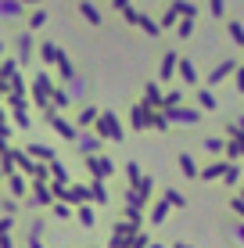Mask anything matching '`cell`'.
<instances>
[{
  "instance_id": "7a4b0ae2",
  "label": "cell",
  "mask_w": 244,
  "mask_h": 248,
  "mask_svg": "<svg viewBox=\"0 0 244 248\" xmlns=\"http://www.w3.org/2000/svg\"><path fill=\"white\" fill-rule=\"evenodd\" d=\"M126 18H129L133 25H140V29L147 32V36H158V25L147 18V15H140V11H126Z\"/></svg>"
},
{
  "instance_id": "7c38bea8",
  "label": "cell",
  "mask_w": 244,
  "mask_h": 248,
  "mask_svg": "<svg viewBox=\"0 0 244 248\" xmlns=\"http://www.w3.org/2000/svg\"><path fill=\"white\" fill-rule=\"evenodd\" d=\"M22 4H40V0H22Z\"/></svg>"
},
{
  "instance_id": "52a82bcc",
  "label": "cell",
  "mask_w": 244,
  "mask_h": 248,
  "mask_svg": "<svg viewBox=\"0 0 244 248\" xmlns=\"http://www.w3.org/2000/svg\"><path fill=\"white\" fill-rule=\"evenodd\" d=\"M43 22H47V11H32V15H29V25H32V29H40Z\"/></svg>"
},
{
  "instance_id": "277c9868",
  "label": "cell",
  "mask_w": 244,
  "mask_h": 248,
  "mask_svg": "<svg viewBox=\"0 0 244 248\" xmlns=\"http://www.w3.org/2000/svg\"><path fill=\"white\" fill-rule=\"evenodd\" d=\"M162 25H165V29H169V25H180V0L169 4V11L162 15Z\"/></svg>"
},
{
  "instance_id": "ba28073f",
  "label": "cell",
  "mask_w": 244,
  "mask_h": 248,
  "mask_svg": "<svg viewBox=\"0 0 244 248\" xmlns=\"http://www.w3.org/2000/svg\"><path fill=\"white\" fill-rule=\"evenodd\" d=\"M176 29H180V36H190V32H194V22H190V18H183L180 25H176Z\"/></svg>"
},
{
  "instance_id": "30bf717a",
  "label": "cell",
  "mask_w": 244,
  "mask_h": 248,
  "mask_svg": "<svg viewBox=\"0 0 244 248\" xmlns=\"http://www.w3.org/2000/svg\"><path fill=\"white\" fill-rule=\"evenodd\" d=\"M172 65H176V54H165V65H162V76H169V72H172Z\"/></svg>"
},
{
  "instance_id": "8992f818",
  "label": "cell",
  "mask_w": 244,
  "mask_h": 248,
  "mask_svg": "<svg viewBox=\"0 0 244 248\" xmlns=\"http://www.w3.org/2000/svg\"><path fill=\"white\" fill-rule=\"evenodd\" d=\"M208 11H212V18H223V15H226V4H223V0H208Z\"/></svg>"
},
{
  "instance_id": "6da1fadb",
  "label": "cell",
  "mask_w": 244,
  "mask_h": 248,
  "mask_svg": "<svg viewBox=\"0 0 244 248\" xmlns=\"http://www.w3.org/2000/svg\"><path fill=\"white\" fill-rule=\"evenodd\" d=\"M0 18L4 22H18L22 18V0H0Z\"/></svg>"
},
{
  "instance_id": "5b68a950",
  "label": "cell",
  "mask_w": 244,
  "mask_h": 248,
  "mask_svg": "<svg viewBox=\"0 0 244 248\" xmlns=\"http://www.w3.org/2000/svg\"><path fill=\"white\" fill-rule=\"evenodd\" d=\"M226 29H230L233 44H241V47H244V25H241V22H230V25H226Z\"/></svg>"
},
{
  "instance_id": "3957f363",
  "label": "cell",
  "mask_w": 244,
  "mask_h": 248,
  "mask_svg": "<svg viewBox=\"0 0 244 248\" xmlns=\"http://www.w3.org/2000/svg\"><path fill=\"white\" fill-rule=\"evenodd\" d=\"M79 15H83V18H86V22H100V11H97V7L94 4H90V0H83V4H79Z\"/></svg>"
},
{
  "instance_id": "9c48e42d",
  "label": "cell",
  "mask_w": 244,
  "mask_h": 248,
  "mask_svg": "<svg viewBox=\"0 0 244 248\" xmlns=\"http://www.w3.org/2000/svg\"><path fill=\"white\" fill-rule=\"evenodd\" d=\"M230 68H233V62H226V65H219V68H215V72H212V79H223V76H230Z\"/></svg>"
},
{
  "instance_id": "4fadbf2b",
  "label": "cell",
  "mask_w": 244,
  "mask_h": 248,
  "mask_svg": "<svg viewBox=\"0 0 244 248\" xmlns=\"http://www.w3.org/2000/svg\"><path fill=\"white\" fill-rule=\"evenodd\" d=\"M241 87H244V68H241Z\"/></svg>"
},
{
  "instance_id": "8fae6325",
  "label": "cell",
  "mask_w": 244,
  "mask_h": 248,
  "mask_svg": "<svg viewBox=\"0 0 244 248\" xmlns=\"http://www.w3.org/2000/svg\"><path fill=\"white\" fill-rule=\"evenodd\" d=\"M115 7H119V11H129V0H115Z\"/></svg>"
}]
</instances>
